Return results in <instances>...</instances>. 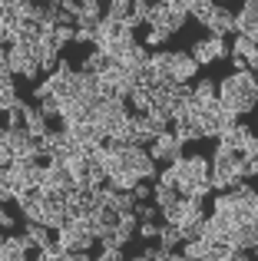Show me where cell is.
Here are the masks:
<instances>
[{"label":"cell","instance_id":"cell-32","mask_svg":"<svg viewBox=\"0 0 258 261\" xmlns=\"http://www.w3.org/2000/svg\"><path fill=\"white\" fill-rule=\"evenodd\" d=\"M189 53L195 57V63H199V66H209V63H215V60H212V53H209V43H205V40H195V43H192V50H189Z\"/></svg>","mask_w":258,"mask_h":261},{"label":"cell","instance_id":"cell-3","mask_svg":"<svg viewBox=\"0 0 258 261\" xmlns=\"http://www.w3.org/2000/svg\"><path fill=\"white\" fill-rule=\"evenodd\" d=\"M162 215H166V222L175 225V228H186V225H202V218H205V198L182 195L175 205L162 208Z\"/></svg>","mask_w":258,"mask_h":261},{"label":"cell","instance_id":"cell-33","mask_svg":"<svg viewBox=\"0 0 258 261\" xmlns=\"http://www.w3.org/2000/svg\"><path fill=\"white\" fill-rule=\"evenodd\" d=\"M23 116H27V102L17 99L10 109H7V126H23Z\"/></svg>","mask_w":258,"mask_h":261},{"label":"cell","instance_id":"cell-41","mask_svg":"<svg viewBox=\"0 0 258 261\" xmlns=\"http://www.w3.org/2000/svg\"><path fill=\"white\" fill-rule=\"evenodd\" d=\"M76 43H96V30H83V27H76Z\"/></svg>","mask_w":258,"mask_h":261},{"label":"cell","instance_id":"cell-55","mask_svg":"<svg viewBox=\"0 0 258 261\" xmlns=\"http://www.w3.org/2000/svg\"><path fill=\"white\" fill-rule=\"evenodd\" d=\"M43 4H60V0H43Z\"/></svg>","mask_w":258,"mask_h":261},{"label":"cell","instance_id":"cell-17","mask_svg":"<svg viewBox=\"0 0 258 261\" xmlns=\"http://www.w3.org/2000/svg\"><path fill=\"white\" fill-rule=\"evenodd\" d=\"M172 63H175V53H169V50H156L152 57H149V66L156 70V80L159 76H172Z\"/></svg>","mask_w":258,"mask_h":261},{"label":"cell","instance_id":"cell-37","mask_svg":"<svg viewBox=\"0 0 258 261\" xmlns=\"http://www.w3.org/2000/svg\"><path fill=\"white\" fill-rule=\"evenodd\" d=\"M20 96H17V86H7V89H0V113H7V109L17 102Z\"/></svg>","mask_w":258,"mask_h":261},{"label":"cell","instance_id":"cell-9","mask_svg":"<svg viewBox=\"0 0 258 261\" xmlns=\"http://www.w3.org/2000/svg\"><path fill=\"white\" fill-rule=\"evenodd\" d=\"M186 20H189V13H179V10H172V7H156L152 10V17H149V27H162V30H169V33H179L182 27H186Z\"/></svg>","mask_w":258,"mask_h":261},{"label":"cell","instance_id":"cell-46","mask_svg":"<svg viewBox=\"0 0 258 261\" xmlns=\"http://www.w3.org/2000/svg\"><path fill=\"white\" fill-rule=\"evenodd\" d=\"M159 182H162V185H172V189H175V169L169 166L166 172H159Z\"/></svg>","mask_w":258,"mask_h":261},{"label":"cell","instance_id":"cell-24","mask_svg":"<svg viewBox=\"0 0 258 261\" xmlns=\"http://www.w3.org/2000/svg\"><path fill=\"white\" fill-rule=\"evenodd\" d=\"M20 4V17L23 20H43L46 17V4L43 0H17Z\"/></svg>","mask_w":258,"mask_h":261},{"label":"cell","instance_id":"cell-6","mask_svg":"<svg viewBox=\"0 0 258 261\" xmlns=\"http://www.w3.org/2000/svg\"><path fill=\"white\" fill-rule=\"evenodd\" d=\"M182 146H186V142H182L172 129H162V133H156V139L149 142L146 149L156 162H169V166H172V162L182 159Z\"/></svg>","mask_w":258,"mask_h":261},{"label":"cell","instance_id":"cell-42","mask_svg":"<svg viewBox=\"0 0 258 261\" xmlns=\"http://www.w3.org/2000/svg\"><path fill=\"white\" fill-rule=\"evenodd\" d=\"M242 155H258V136H255V133L245 139V146H242Z\"/></svg>","mask_w":258,"mask_h":261},{"label":"cell","instance_id":"cell-15","mask_svg":"<svg viewBox=\"0 0 258 261\" xmlns=\"http://www.w3.org/2000/svg\"><path fill=\"white\" fill-rule=\"evenodd\" d=\"M195 73H199V63H195L192 53H175V63H172V76L179 80H195Z\"/></svg>","mask_w":258,"mask_h":261},{"label":"cell","instance_id":"cell-26","mask_svg":"<svg viewBox=\"0 0 258 261\" xmlns=\"http://www.w3.org/2000/svg\"><path fill=\"white\" fill-rule=\"evenodd\" d=\"M80 93H83L90 102L99 96V76H96V73H86V70H80Z\"/></svg>","mask_w":258,"mask_h":261},{"label":"cell","instance_id":"cell-7","mask_svg":"<svg viewBox=\"0 0 258 261\" xmlns=\"http://www.w3.org/2000/svg\"><path fill=\"white\" fill-rule=\"evenodd\" d=\"M123 166L126 169H133L139 178H156V159L149 155V149L146 146H136V142H129L126 146V152H123Z\"/></svg>","mask_w":258,"mask_h":261},{"label":"cell","instance_id":"cell-14","mask_svg":"<svg viewBox=\"0 0 258 261\" xmlns=\"http://www.w3.org/2000/svg\"><path fill=\"white\" fill-rule=\"evenodd\" d=\"M258 23V0H245L242 10L235 13V33H248Z\"/></svg>","mask_w":258,"mask_h":261},{"label":"cell","instance_id":"cell-36","mask_svg":"<svg viewBox=\"0 0 258 261\" xmlns=\"http://www.w3.org/2000/svg\"><path fill=\"white\" fill-rule=\"evenodd\" d=\"M169 37H172L169 30H162V27H152V30L146 33V46H162V43H166Z\"/></svg>","mask_w":258,"mask_h":261},{"label":"cell","instance_id":"cell-30","mask_svg":"<svg viewBox=\"0 0 258 261\" xmlns=\"http://www.w3.org/2000/svg\"><path fill=\"white\" fill-rule=\"evenodd\" d=\"M232 53H239V57H255L258 53V43H252V40L245 37V33H235V46H232Z\"/></svg>","mask_w":258,"mask_h":261},{"label":"cell","instance_id":"cell-23","mask_svg":"<svg viewBox=\"0 0 258 261\" xmlns=\"http://www.w3.org/2000/svg\"><path fill=\"white\" fill-rule=\"evenodd\" d=\"M248 136H252V129H248V126H242V122H239L235 129H228V133H222L219 139L225 142V146H232L235 152H242V146H245V139H248Z\"/></svg>","mask_w":258,"mask_h":261},{"label":"cell","instance_id":"cell-40","mask_svg":"<svg viewBox=\"0 0 258 261\" xmlns=\"http://www.w3.org/2000/svg\"><path fill=\"white\" fill-rule=\"evenodd\" d=\"M133 195H136V202H146V198L152 195V185H146V178H139V182L133 185Z\"/></svg>","mask_w":258,"mask_h":261},{"label":"cell","instance_id":"cell-28","mask_svg":"<svg viewBox=\"0 0 258 261\" xmlns=\"http://www.w3.org/2000/svg\"><path fill=\"white\" fill-rule=\"evenodd\" d=\"M156 242H159L162 248L172 251L175 245H182V235H179V228H175V225H169V222H166V225L159 228V238H156Z\"/></svg>","mask_w":258,"mask_h":261},{"label":"cell","instance_id":"cell-52","mask_svg":"<svg viewBox=\"0 0 258 261\" xmlns=\"http://www.w3.org/2000/svg\"><path fill=\"white\" fill-rule=\"evenodd\" d=\"M248 70L258 73V53H255V57H248Z\"/></svg>","mask_w":258,"mask_h":261},{"label":"cell","instance_id":"cell-8","mask_svg":"<svg viewBox=\"0 0 258 261\" xmlns=\"http://www.w3.org/2000/svg\"><path fill=\"white\" fill-rule=\"evenodd\" d=\"M33 242L23 235H4V242H0V261H23L27 255H30Z\"/></svg>","mask_w":258,"mask_h":261},{"label":"cell","instance_id":"cell-19","mask_svg":"<svg viewBox=\"0 0 258 261\" xmlns=\"http://www.w3.org/2000/svg\"><path fill=\"white\" fill-rule=\"evenodd\" d=\"M149 57H152V53H149V46L133 43V46L126 50V57H123V66H126V70H139V66H149Z\"/></svg>","mask_w":258,"mask_h":261},{"label":"cell","instance_id":"cell-48","mask_svg":"<svg viewBox=\"0 0 258 261\" xmlns=\"http://www.w3.org/2000/svg\"><path fill=\"white\" fill-rule=\"evenodd\" d=\"M209 7H215V0H192V4H189V13L192 10H209Z\"/></svg>","mask_w":258,"mask_h":261},{"label":"cell","instance_id":"cell-31","mask_svg":"<svg viewBox=\"0 0 258 261\" xmlns=\"http://www.w3.org/2000/svg\"><path fill=\"white\" fill-rule=\"evenodd\" d=\"M126 102H133L136 109H142V113H146V109H149V86H133Z\"/></svg>","mask_w":258,"mask_h":261},{"label":"cell","instance_id":"cell-2","mask_svg":"<svg viewBox=\"0 0 258 261\" xmlns=\"http://www.w3.org/2000/svg\"><path fill=\"white\" fill-rule=\"evenodd\" d=\"M212 185L215 189H228V182L232 178H242L239 175V162H242V152H235L232 146H225V142L219 139V146H215V152H212Z\"/></svg>","mask_w":258,"mask_h":261},{"label":"cell","instance_id":"cell-39","mask_svg":"<svg viewBox=\"0 0 258 261\" xmlns=\"http://www.w3.org/2000/svg\"><path fill=\"white\" fill-rule=\"evenodd\" d=\"M159 228H162V225L152 218V222H139V228H136V231H139V235L149 242V238H159Z\"/></svg>","mask_w":258,"mask_h":261},{"label":"cell","instance_id":"cell-54","mask_svg":"<svg viewBox=\"0 0 258 261\" xmlns=\"http://www.w3.org/2000/svg\"><path fill=\"white\" fill-rule=\"evenodd\" d=\"M0 185H7V166H0Z\"/></svg>","mask_w":258,"mask_h":261},{"label":"cell","instance_id":"cell-57","mask_svg":"<svg viewBox=\"0 0 258 261\" xmlns=\"http://www.w3.org/2000/svg\"><path fill=\"white\" fill-rule=\"evenodd\" d=\"M222 4H225V0H222Z\"/></svg>","mask_w":258,"mask_h":261},{"label":"cell","instance_id":"cell-35","mask_svg":"<svg viewBox=\"0 0 258 261\" xmlns=\"http://www.w3.org/2000/svg\"><path fill=\"white\" fill-rule=\"evenodd\" d=\"M239 175H242V178H255V175H258V155H242Z\"/></svg>","mask_w":258,"mask_h":261},{"label":"cell","instance_id":"cell-5","mask_svg":"<svg viewBox=\"0 0 258 261\" xmlns=\"http://www.w3.org/2000/svg\"><path fill=\"white\" fill-rule=\"evenodd\" d=\"M7 66H10L13 76H23V80H37L40 73V57H37V46H23V43H13L7 50Z\"/></svg>","mask_w":258,"mask_h":261},{"label":"cell","instance_id":"cell-22","mask_svg":"<svg viewBox=\"0 0 258 261\" xmlns=\"http://www.w3.org/2000/svg\"><path fill=\"white\" fill-rule=\"evenodd\" d=\"M27 238L33 242V248H46V245H53L50 242V228H46L43 222H27Z\"/></svg>","mask_w":258,"mask_h":261},{"label":"cell","instance_id":"cell-13","mask_svg":"<svg viewBox=\"0 0 258 261\" xmlns=\"http://www.w3.org/2000/svg\"><path fill=\"white\" fill-rule=\"evenodd\" d=\"M23 126H27V133H30L33 139H43V136L50 133V122H46V116L40 113L37 106H27V116H23Z\"/></svg>","mask_w":258,"mask_h":261},{"label":"cell","instance_id":"cell-12","mask_svg":"<svg viewBox=\"0 0 258 261\" xmlns=\"http://www.w3.org/2000/svg\"><path fill=\"white\" fill-rule=\"evenodd\" d=\"M172 133L179 136L182 142H195V139H205V133H202V122L195 119V116H186V119H175V122H172Z\"/></svg>","mask_w":258,"mask_h":261},{"label":"cell","instance_id":"cell-25","mask_svg":"<svg viewBox=\"0 0 258 261\" xmlns=\"http://www.w3.org/2000/svg\"><path fill=\"white\" fill-rule=\"evenodd\" d=\"M20 4L17 0H0V27H13V23H20Z\"/></svg>","mask_w":258,"mask_h":261},{"label":"cell","instance_id":"cell-43","mask_svg":"<svg viewBox=\"0 0 258 261\" xmlns=\"http://www.w3.org/2000/svg\"><path fill=\"white\" fill-rule=\"evenodd\" d=\"M60 7H63L66 13H73V17H76V13L83 10V0H60Z\"/></svg>","mask_w":258,"mask_h":261},{"label":"cell","instance_id":"cell-50","mask_svg":"<svg viewBox=\"0 0 258 261\" xmlns=\"http://www.w3.org/2000/svg\"><path fill=\"white\" fill-rule=\"evenodd\" d=\"M169 7H172V10H179V13H189V4H192V0H166Z\"/></svg>","mask_w":258,"mask_h":261},{"label":"cell","instance_id":"cell-11","mask_svg":"<svg viewBox=\"0 0 258 261\" xmlns=\"http://www.w3.org/2000/svg\"><path fill=\"white\" fill-rule=\"evenodd\" d=\"M43 185L60 189V192H70V189H73V172H70V166H66V162H46Z\"/></svg>","mask_w":258,"mask_h":261},{"label":"cell","instance_id":"cell-27","mask_svg":"<svg viewBox=\"0 0 258 261\" xmlns=\"http://www.w3.org/2000/svg\"><path fill=\"white\" fill-rule=\"evenodd\" d=\"M139 228V218H136V212L129 208V212H119V225H116V231H119V238L123 242H129V235Z\"/></svg>","mask_w":258,"mask_h":261},{"label":"cell","instance_id":"cell-1","mask_svg":"<svg viewBox=\"0 0 258 261\" xmlns=\"http://www.w3.org/2000/svg\"><path fill=\"white\" fill-rule=\"evenodd\" d=\"M219 99L225 109L232 113H252L258 106V86H255V73L252 70H235L228 80L219 83Z\"/></svg>","mask_w":258,"mask_h":261},{"label":"cell","instance_id":"cell-10","mask_svg":"<svg viewBox=\"0 0 258 261\" xmlns=\"http://www.w3.org/2000/svg\"><path fill=\"white\" fill-rule=\"evenodd\" d=\"M205 27L212 30V37H225V33H235V13L228 10L225 4H215L212 13H209Z\"/></svg>","mask_w":258,"mask_h":261},{"label":"cell","instance_id":"cell-56","mask_svg":"<svg viewBox=\"0 0 258 261\" xmlns=\"http://www.w3.org/2000/svg\"><path fill=\"white\" fill-rule=\"evenodd\" d=\"M255 86H258V73H255Z\"/></svg>","mask_w":258,"mask_h":261},{"label":"cell","instance_id":"cell-38","mask_svg":"<svg viewBox=\"0 0 258 261\" xmlns=\"http://www.w3.org/2000/svg\"><path fill=\"white\" fill-rule=\"evenodd\" d=\"M133 212H136L139 222H152V218H156V205H146V202H136Z\"/></svg>","mask_w":258,"mask_h":261},{"label":"cell","instance_id":"cell-49","mask_svg":"<svg viewBox=\"0 0 258 261\" xmlns=\"http://www.w3.org/2000/svg\"><path fill=\"white\" fill-rule=\"evenodd\" d=\"M0 228H13V215H7L4 202H0Z\"/></svg>","mask_w":258,"mask_h":261},{"label":"cell","instance_id":"cell-44","mask_svg":"<svg viewBox=\"0 0 258 261\" xmlns=\"http://www.w3.org/2000/svg\"><path fill=\"white\" fill-rule=\"evenodd\" d=\"M13 162V149H10V142H0V166H10Z\"/></svg>","mask_w":258,"mask_h":261},{"label":"cell","instance_id":"cell-4","mask_svg":"<svg viewBox=\"0 0 258 261\" xmlns=\"http://www.w3.org/2000/svg\"><path fill=\"white\" fill-rule=\"evenodd\" d=\"M172 169H175V189H179V195H189L199 178H205L212 172V162L205 155H189V159L182 155L179 162H172Z\"/></svg>","mask_w":258,"mask_h":261},{"label":"cell","instance_id":"cell-51","mask_svg":"<svg viewBox=\"0 0 258 261\" xmlns=\"http://www.w3.org/2000/svg\"><path fill=\"white\" fill-rule=\"evenodd\" d=\"M228 60L235 63V70H248V60H245V57H239V53H228Z\"/></svg>","mask_w":258,"mask_h":261},{"label":"cell","instance_id":"cell-16","mask_svg":"<svg viewBox=\"0 0 258 261\" xmlns=\"http://www.w3.org/2000/svg\"><path fill=\"white\" fill-rule=\"evenodd\" d=\"M182 258H209V261H215V245L209 242V238L182 242Z\"/></svg>","mask_w":258,"mask_h":261},{"label":"cell","instance_id":"cell-34","mask_svg":"<svg viewBox=\"0 0 258 261\" xmlns=\"http://www.w3.org/2000/svg\"><path fill=\"white\" fill-rule=\"evenodd\" d=\"M106 4H110V0H106ZM129 13H133V7H126V4H110V7H106V13H103V17H110V20H119V23H126V20H129Z\"/></svg>","mask_w":258,"mask_h":261},{"label":"cell","instance_id":"cell-20","mask_svg":"<svg viewBox=\"0 0 258 261\" xmlns=\"http://www.w3.org/2000/svg\"><path fill=\"white\" fill-rule=\"evenodd\" d=\"M192 96L199 99V106H205V102H215L219 99V83L215 80H199V83H192Z\"/></svg>","mask_w":258,"mask_h":261},{"label":"cell","instance_id":"cell-47","mask_svg":"<svg viewBox=\"0 0 258 261\" xmlns=\"http://www.w3.org/2000/svg\"><path fill=\"white\" fill-rule=\"evenodd\" d=\"M53 89H50V80H43V83H37V89H33V96L37 99H43V96H50Z\"/></svg>","mask_w":258,"mask_h":261},{"label":"cell","instance_id":"cell-53","mask_svg":"<svg viewBox=\"0 0 258 261\" xmlns=\"http://www.w3.org/2000/svg\"><path fill=\"white\" fill-rule=\"evenodd\" d=\"M245 37H248V40H252V43H258V23H255V27H252V30H248V33H245Z\"/></svg>","mask_w":258,"mask_h":261},{"label":"cell","instance_id":"cell-18","mask_svg":"<svg viewBox=\"0 0 258 261\" xmlns=\"http://www.w3.org/2000/svg\"><path fill=\"white\" fill-rule=\"evenodd\" d=\"M113 66V57L110 53H103V50H93V53H86V60H83V66H80V70H86V73H106Z\"/></svg>","mask_w":258,"mask_h":261},{"label":"cell","instance_id":"cell-29","mask_svg":"<svg viewBox=\"0 0 258 261\" xmlns=\"http://www.w3.org/2000/svg\"><path fill=\"white\" fill-rule=\"evenodd\" d=\"M37 102H40L37 109L46 116V119H53V116L63 113V99H60V96H53V93H50V96H43V99H37Z\"/></svg>","mask_w":258,"mask_h":261},{"label":"cell","instance_id":"cell-21","mask_svg":"<svg viewBox=\"0 0 258 261\" xmlns=\"http://www.w3.org/2000/svg\"><path fill=\"white\" fill-rule=\"evenodd\" d=\"M152 195H156V208H169V205H175V202H179V189H172V185H162V182H156L152 185Z\"/></svg>","mask_w":258,"mask_h":261},{"label":"cell","instance_id":"cell-45","mask_svg":"<svg viewBox=\"0 0 258 261\" xmlns=\"http://www.w3.org/2000/svg\"><path fill=\"white\" fill-rule=\"evenodd\" d=\"M103 261H123V248H103Z\"/></svg>","mask_w":258,"mask_h":261}]
</instances>
